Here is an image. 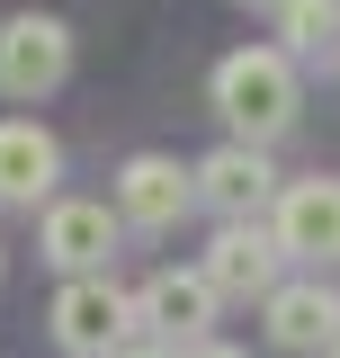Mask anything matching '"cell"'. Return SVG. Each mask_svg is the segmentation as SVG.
Returning a JSON list of instances; mask_svg holds the SVG:
<instances>
[{
	"label": "cell",
	"mask_w": 340,
	"mask_h": 358,
	"mask_svg": "<svg viewBox=\"0 0 340 358\" xmlns=\"http://www.w3.org/2000/svg\"><path fill=\"white\" fill-rule=\"evenodd\" d=\"M215 117L233 126V143H251V152L296 126V63H287V45H242V54H224V63H215Z\"/></svg>",
	"instance_id": "6da1fadb"
},
{
	"label": "cell",
	"mask_w": 340,
	"mask_h": 358,
	"mask_svg": "<svg viewBox=\"0 0 340 358\" xmlns=\"http://www.w3.org/2000/svg\"><path fill=\"white\" fill-rule=\"evenodd\" d=\"M63 72H72V27L45 18V9H18L0 27V90L9 99H45Z\"/></svg>",
	"instance_id": "7a4b0ae2"
},
{
	"label": "cell",
	"mask_w": 340,
	"mask_h": 358,
	"mask_svg": "<svg viewBox=\"0 0 340 358\" xmlns=\"http://www.w3.org/2000/svg\"><path fill=\"white\" fill-rule=\"evenodd\" d=\"M54 341L72 358H117L134 341V305L108 287V278H72L63 296H54Z\"/></svg>",
	"instance_id": "3957f363"
},
{
	"label": "cell",
	"mask_w": 340,
	"mask_h": 358,
	"mask_svg": "<svg viewBox=\"0 0 340 358\" xmlns=\"http://www.w3.org/2000/svg\"><path fill=\"white\" fill-rule=\"evenodd\" d=\"M215 305H224V296L206 287V268H162V278H153V287L134 296V322H143V331H153L162 350H179V358H188L197 341H206Z\"/></svg>",
	"instance_id": "277c9868"
},
{
	"label": "cell",
	"mask_w": 340,
	"mask_h": 358,
	"mask_svg": "<svg viewBox=\"0 0 340 358\" xmlns=\"http://www.w3.org/2000/svg\"><path fill=\"white\" fill-rule=\"evenodd\" d=\"M269 233H278L287 260H340V179H296V188H278Z\"/></svg>",
	"instance_id": "5b68a950"
},
{
	"label": "cell",
	"mask_w": 340,
	"mask_h": 358,
	"mask_svg": "<svg viewBox=\"0 0 340 358\" xmlns=\"http://www.w3.org/2000/svg\"><path fill=\"white\" fill-rule=\"evenodd\" d=\"M197 206V171H179L170 152H134L126 171H117V215L143 224V233H162Z\"/></svg>",
	"instance_id": "8992f818"
},
{
	"label": "cell",
	"mask_w": 340,
	"mask_h": 358,
	"mask_svg": "<svg viewBox=\"0 0 340 358\" xmlns=\"http://www.w3.org/2000/svg\"><path fill=\"white\" fill-rule=\"evenodd\" d=\"M278 260H287V251H278L269 224H224V233L206 242V287L215 296H260V305H269V296H278Z\"/></svg>",
	"instance_id": "52a82bcc"
},
{
	"label": "cell",
	"mask_w": 340,
	"mask_h": 358,
	"mask_svg": "<svg viewBox=\"0 0 340 358\" xmlns=\"http://www.w3.org/2000/svg\"><path fill=\"white\" fill-rule=\"evenodd\" d=\"M197 197H206L224 224H260V206H278V179H269V152L251 143H224L197 162Z\"/></svg>",
	"instance_id": "ba28073f"
},
{
	"label": "cell",
	"mask_w": 340,
	"mask_h": 358,
	"mask_svg": "<svg viewBox=\"0 0 340 358\" xmlns=\"http://www.w3.org/2000/svg\"><path fill=\"white\" fill-rule=\"evenodd\" d=\"M117 251V215L108 206H90V197H63V206H45V260L72 268V278H99Z\"/></svg>",
	"instance_id": "9c48e42d"
},
{
	"label": "cell",
	"mask_w": 340,
	"mask_h": 358,
	"mask_svg": "<svg viewBox=\"0 0 340 358\" xmlns=\"http://www.w3.org/2000/svg\"><path fill=\"white\" fill-rule=\"evenodd\" d=\"M269 341L287 358H313V350H340V296L323 278H304V287H278L269 296Z\"/></svg>",
	"instance_id": "30bf717a"
},
{
	"label": "cell",
	"mask_w": 340,
	"mask_h": 358,
	"mask_svg": "<svg viewBox=\"0 0 340 358\" xmlns=\"http://www.w3.org/2000/svg\"><path fill=\"white\" fill-rule=\"evenodd\" d=\"M54 171H63L54 134L27 126V117H0V206H36V197H54Z\"/></svg>",
	"instance_id": "8fae6325"
},
{
	"label": "cell",
	"mask_w": 340,
	"mask_h": 358,
	"mask_svg": "<svg viewBox=\"0 0 340 358\" xmlns=\"http://www.w3.org/2000/svg\"><path fill=\"white\" fill-rule=\"evenodd\" d=\"M278 36L296 45V54H323V45L340 36V0H287V9H278Z\"/></svg>",
	"instance_id": "7c38bea8"
},
{
	"label": "cell",
	"mask_w": 340,
	"mask_h": 358,
	"mask_svg": "<svg viewBox=\"0 0 340 358\" xmlns=\"http://www.w3.org/2000/svg\"><path fill=\"white\" fill-rule=\"evenodd\" d=\"M117 358H179V350H162V341H126Z\"/></svg>",
	"instance_id": "4fadbf2b"
},
{
	"label": "cell",
	"mask_w": 340,
	"mask_h": 358,
	"mask_svg": "<svg viewBox=\"0 0 340 358\" xmlns=\"http://www.w3.org/2000/svg\"><path fill=\"white\" fill-rule=\"evenodd\" d=\"M188 358H242V350H224V341H197V350H188Z\"/></svg>",
	"instance_id": "5bb4252c"
},
{
	"label": "cell",
	"mask_w": 340,
	"mask_h": 358,
	"mask_svg": "<svg viewBox=\"0 0 340 358\" xmlns=\"http://www.w3.org/2000/svg\"><path fill=\"white\" fill-rule=\"evenodd\" d=\"M260 9H287V0H260Z\"/></svg>",
	"instance_id": "9a60e30c"
},
{
	"label": "cell",
	"mask_w": 340,
	"mask_h": 358,
	"mask_svg": "<svg viewBox=\"0 0 340 358\" xmlns=\"http://www.w3.org/2000/svg\"><path fill=\"white\" fill-rule=\"evenodd\" d=\"M332 358H340V350H332Z\"/></svg>",
	"instance_id": "2e32d148"
}]
</instances>
